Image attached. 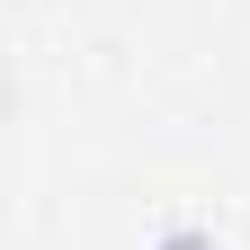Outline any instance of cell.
<instances>
[{"label":"cell","instance_id":"6da1fadb","mask_svg":"<svg viewBox=\"0 0 250 250\" xmlns=\"http://www.w3.org/2000/svg\"><path fill=\"white\" fill-rule=\"evenodd\" d=\"M152 250H224V241H214V232H197V224H179V232H161Z\"/></svg>","mask_w":250,"mask_h":250}]
</instances>
